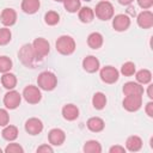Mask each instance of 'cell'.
<instances>
[{
  "label": "cell",
  "mask_w": 153,
  "mask_h": 153,
  "mask_svg": "<svg viewBox=\"0 0 153 153\" xmlns=\"http://www.w3.org/2000/svg\"><path fill=\"white\" fill-rule=\"evenodd\" d=\"M86 126H87L88 130H91L93 133H99L104 129L105 123L100 117H91V118L87 120Z\"/></svg>",
  "instance_id": "19"
},
{
  "label": "cell",
  "mask_w": 153,
  "mask_h": 153,
  "mask_svg": "<svg viewBox=\"0 0 153 153\" xmlns=\"http://www.w3.org/2000/svg\"><path fill=\"white\" fill-rule=\"evenodd\" d=\"M32 49H33V53H35V56L37 60H42L43 57H45L49 51H50V45H49V42L43 38V37H38L36 38L33 42H32Z\"/></svg>",
  "instance_id": "5"
},
{
  "label": "cell",
  "mask_w": 153,
  "mask_h": 153,
  "mask_svg": "<svg viewBox=\"0 0 153 153\" xmlns=\"http://www.w3.org/2000/svg\"><path fill=\"white\" fill-rule=\"evenodd\" d=\"M1 152H2V149H1V148H0V153H1Z\"/></svg>",
  "instance_id": "42"
},
{
  "label": "cell",
  "mask_w": 153,
  "mask_h": 153,
  "mask_svg": "<svg viewBox=\"0 0 153 153\" xmlns=\"http://www.w3.org/2000/svg\"><path fill=\"white\" fill-rule=\"evenodd\" d=\"M56 50L61 54V55H72L75 50V41L74 38H72L68 35H63L60 36L55 43Z\"/></svg>",
  "instance_id": "1"
},
{
  "label": "cell",
  "mask_w": 153,
  "mask_h": 153,
  "mask_svg": "<svg viewBox=\"0 0 153 153\" xmlns=\"http://www.w3.org/2000/svg\"><path fill=\"white\" fill-rule=\"evenodd\" d=\"M37 85L41 90L44 91H53L57 85V78L53 72L44 71L39 73L37 78Z\"/></svg>",
  "instance_id": "2"
},
{
  "label": "cell",
  "mask_w": 153,
  "mask_h": 153,
  "mask_svg": "<svg viewBox=\"0 0 153 153\" xmlns=\"http://www.w3.org/2000/svg\"><path fill=\"white\" fill-rule=\"evenodd\" d=\"M145 110H146V114L148 115V117H153V103L152 102H148L146 104Z\"/></svg>",
  "instance_id": "38"
},
{
  "label": "cell",
  "mask_w": 153,
  "mask_h": 153,
  "mask_svg": "<svg viewBox=\"0 0 153 153\" xmlns=\"http://www.w3.org/2000/svg\"><path fill=\"white\" fill-rule=\"evenodd\" d=\"M135 79H136V82H139L141 85L149 84L152 80V73L148 69H140L139 72H136Z\"/></svg>",
  "instance_id": "26"
},
{
  "label": "cell",
  "mask_w": 153,
  "mask_h": 153,
  "mask_svg": "<svg viewBox=\"0 0 153 153\" xmlns=\"http://www.w3.org/2000/svg\"><path fill=\"white\" fill-rule=\"evenodd\" d=\"M8 122H10V115H8L7 110L0 109V127L7 126Z\"/></svg>",
  "instance_id": "34"
},
{
  "label": "cell",
  "mask_w": 153,
  "mask_h": 153,
  "mask_svg": "<svg viewBox=\"0 0 153 153\" xmlns=\"http://www.w3.org/2000/svg\"><path fill=\"white\" fill-rule=\"evenodd\" d=\"M78 16L81 23H91L94 18V12L91 7H80L78 11Z\"/></svg>",
  "instance_id": "23"
},
{
  "label": "cell",
  "mask_w": 153,
  "mask_h": 153,
  "mask_svg": "<svg viewBox=\"0 0 153 153\" xmlns=\"http://www.w3.org/2000/svg\"><path fill=\"white\" fill-rule=\"evenodd\" d=\"M94 16L100 19V20H109L114 17V6L110 1L108 0H102L99 1L97 5H96V8H94Z\"/></svg>",
  "instance_id": "3"
},
{
  "label": "cell",
  "mask_w": 153,
  "mask_h": 153,
  "mask_svg": "<svg viewBox=\"0 0 153 153\" xmlns=\"http://www.w3.org/2000/svg\"><path fill=\"white\" fill-rule=\"evenodd\" d=\"M36 152L37 153H53L54 149H53V147L50 145H42L36 149Z\"/></svg>",
  "instance_id": "36"
},
{
  "label": "cell",
  "mask_w": 153,
  "mask_h": 153,
  "mask_svg": "<svg viewBox=\"0 0 153 153\" xmlns=\"http://www.w3.org/2000/svg\"><path fill=\"white\" fill-rule=\"evenodd\" d=\"M54 1H57V2H63V0H54Z\"/></svg>",
  "instance_id": "41"
},
{
  "label": "cell",
  "mask_w": 153,
  "mask_h": 153,
  "mask_svg": "<svg viewBox=\"0 0 153 153\" xmlns=\"http://www.w3.org/2000/svg\"><path fill=\"white\" fill-rule=\"evenodd\" d=\"M99 76L105 84H115L120 78V72L112 66H105L100 69Z\"/></svg>",
  "instance_id": "7"
},
{
  "label": "cell",
  "mask_w": 153,
  "mask_h": 153,
  "mask_svg": "<svg viewBox=\"0 0 153 153\" xmlns=\"http://www.w3.org/2000/svg\"><path fill=\"white\" fill-rule=\"evenodd\" d=\"M25 131L30 135H38L43 130V123L37 117H31L25 122Z\"/></svg>",
  "instance_id": "10"
},
{
  "label": "cell",
  "mask_w": 153,
  "mask_h": 153,
  "mask_svg": "<svg viewBox=\"0 0 153 153\" xmlns=\"http://www.w3.org/2000/svg\"><path fill=\"white\" fill-rule=\"evenodd\" d=\"M110 153H124L126 152V148L123 146H120V145H115L112 147H110L109 149Z\"/></svg>",
  "instance_id": "37"
},
{
  "label": "cell",
  "mask_w": 153,
  "mask_h": 153,
  "mask_svg": "<svg viewBox=\"0 0 153 153\" xmlns=\"http://www.w3.org/2000/svg\"><path fill=\"white\" fill-rule=\"evenodd\" d=\"M11 38H12L11 30L7 27H1L0 29V45H6L7 43H10Z\"/></svg>",
  "instance_id": "32"
},
{
  "label": "cell",
  "mask_w": 153,
  "mask_h": 153,
  "mask_svg": "<svg viewBox=\"0 0 153 153\" xmlns=\"http://www.w3.org/2000/svg\"><path fill=\"white\" fill-rule=\"evenodd\" d=\"M82 151L85 153H100L102 152V146L97 140H88L85 142Z\"/></svg>",
  "instance_id": "27"
},
{
  "label": "cell",
  "mask_w": 153,
  "mask_h": 153,
  "mask_svg": "<svg viewBox=\"0 0 153 153\" xmlns=\"http://www.w3.org/2000/svg\"><path fill=\"white\" fill-rule=\"evenodd\" d=\"M152 87H153V85H149V86H148V90H147V96H148L151 99L153 98V94H152Z\"/></svg>",
  "instance_id": "40"
},
{
  "label": "cell",
  "mask_w": 153,
  "mask_h": 153,
  "mask_svg": "<svg viewBox=\"0 0 153 153\" xmlns=\"http://www.w3.org/2000/svg\"><path fill=\"white\" fill-rule=\"evenodd\" d=\"M137 5L143 10H148L153 6V0H137Z\"/></svg>",
  "instance_id": "35"
},
{
  "label": "cell",
  "mask_w": 153,
  "mask_h": 153,
  "mask_svg": "<svg viewBox=\"0 0 153 153\" xmlns=\"http://www.w3.org/2000/svg\"><path fill=\"white\" fill-rule=\"evenodd\" d=\"M62 116L67 121H74L79 117V109L74 104H66L62 108Z\"/></svg>",
  "instance_id": "17"
},
{
  "label": "cell",
  "mask_w": 153,
  "mask_h": 153,
  "mask_svg": "<svg viewBox=\"0 0 153 153\" xmlns=\"http://www.w3.org/2000/svg\"><path fill=\"white\" fill-rule=\"evenodd\" d=\"M44 22L47 25H56L59 22H60V14L55 11H48L45 14H44Z\"/></svg>",
  "instance_id": "29"
},
{
  "label": "cell",
  "mask_w": 153,
  "mask_h": 153,
  "mask_svg": "<svg viewBox=\"0 0 153 153\" xmlns=\"http://www.w3.org/2000/svg\"><path fill=\"white\" fill-rule=\"evenodd\" d=\"M1 84L7 90H13L17 85V76L13 73H4V75L1 76Z\"/></svg>",
  "instance_id": "24"
},
{
  "label": "cell",
  "mask_w": 153,
  "mask_h": 153,
  "mask_svg": "<svg viewBox=\"0 0 153 153\" xmlns=\"http://www.w3.org/2000/svg\"><path fill=\"white\" fill-rule=\"evenodd\" d=\"M4 151H5L6 153H24V148H23L19 143H17V142L8 143Z\"/></svg>",
  "instance_id": "33"
},
{
  "label": "cell",
  "mask_w": 153,
  "mask_h": 153,
  "mask_svg": "<svg viewBox=\"0 0 153 153\" xmlns=\"http://www.w3.org/2000/svg\"><path fill=\"white\" fill-rule=\"evenodd\" d=\"M129 26H130V18L127 14L121 13L112 18V27L116 31H118V32L126 31Z\"/></svg>",
  "instance_id": "11"
},
{
  "label": "cell",
  "mask_w": 153,
  "mask_h": 153,
  "mask_svg": "<svg viewBox=\"0 0 153 153\" xmlns=\"http://www.w3.org/2000/svg\"><path fill=\"white\" fill-rule=\"evenodd\" d=\"M0 20L5 26H12L17 22V12L11 7L4 8L0 14Z\"/></svg>",
  "instance_id": "15"
},
{
  "label": "cell",
  "mask_w": 153,
  "mask_h": 153,
  "mask_svg": "<svg viewBox=\"0 0 153 153\" xmlns=\"http://www.w3.org/2000/svg\"><path fill=\"white\" fill-rule=\"evenodd\" d=\"M85 1H91V0H85Z\"/></svg>",
  "instance_id": "43"
},
{
  "label": "cell",
  "mask_w": 153,
  "mask_h": 153,
  "mask_svg": "<svg viewBox=\"0 0 153 153\" xmlns=\"http://www.w3.org/2000/svg\"><path fill=\"white\" fill-rule=\"evenodd\" d=\"M12 60L8 56H0V73H7L12 68Z\"/></svg>",
  "instance_id": "31"
},
{
  "label": "cell",
  "mask_w": 153,
  "mask_h": 153,
  "mask_svg": "<svg viewBox=\"0 0 153 153\" xmlns=\"http://www.w3.org/2000/svg\"><path fill=\"white\" fill-rule=\"evenodd\" d=\"M92 105L97 110H102L106 105V96L103 92H96L92 97Z\"/></svg>",
  "instance_id": "25"
},
{
  "label": "cell",
  "mask_w": 153,
  "mask_h": 153,
  "mask_svg": "<svg viewBox=\"0 0 153 153\" xmlns=\"http://www.w3.org/2000/svg\"><path fill=\"white\" fill-rule=\"evenodd\" d=\"M18 128L16 126H11V124H7L4 127L2 131H1V135H2V139H5L6 141H14L17 137H18Z\"/></svg>",
  "instance_id": "22"
},
{
  "label": "cell",
  "mask_w": 153,
  "mask_h": 153,
  "mask_svg": "<svg viewBox=\"0 0 153 153\" xmlns=\"http://www.w3.org/2000/svg\"><path fill=\"white\" fill-rule=\"evenodd\" d=\"M123 93L124 96H142L143 94V87L141 84L135 81H128L123 85Z\"/></svg>",
  "instance_id": "14"
},
{
  "label": "cell",
  "mask_w": 153,
  "mask_h": 153,
  "mask_svg": "<svg viewBox=\"0 0 153 153\" xmlns=\"http://www.w3.org/2000/svg\"><path fill=\"white\" fill-rule=\"evenodd\" d=\"M41 2L39 0H23L22 1V10L27 14H33L39 10Z\"/></svg>",
  "instance_id": "20"
},
{
  "label": "cell",
  "mask_w": 153,
  "mask_h": 153,
  "mask_svg": "<svg viewBox=\"0 0 153 153\" xmlns=\"http://www.w3.org/2000/svg\"><path fill=\"white\" fill-rule=\"evenodd\" d=\"M100 67L99 60L93 56V55H88L82 60V68L87 72V73H96Z\"/></svg>",
  "instance_id": "16"
},
{
  "label": "cell",
  "mask_w": 153,
  "mask_h": 153,
  "mask_svg": "<svg viewBox=\"0 0 153 153\" xmlns=\"http://www.w3.org/2000/svg\"><path fill=\"white\" fill-rule=\"evenodd\" d=\"M136 22H137V25L142 29H151L153 26V13L148 10L146 11H142L137 14V18H136Z\"/></svg>",
  "instance_id": "13"
},
{
  "label": "cell",
  "mask_w": 153,
  "mask_h": 153,
  "mask_svg": "<svg viewBox=\"0 0 153 153\" xmlns=\"http://www.w3.org/2000/svg\"><path fill=\"white\" fill-rule=\"evenodd\" d=\"M142 148V140L137 135H131L126 141V149L130 152H137Z\"/></svg>",
  "instance_id": "18"
},
{
  "label": "cell",
  "mask_w": 153,
  "mask_h": 153,
  "mask_svg": "<svg viewBox=\"0 0 153 153\" xmlns=\"http://www.w3.org/2000/svg\"><path fill=\"white\" fill-rule=\"evenodd\" d=\"M117 1H118L121 5H123V6H128V5H130L134 0H117Z\"/></svg>",
  "instance_id": "39"
},
{
  "label": "cell",
  "mask_w": 153,
  "mask_h": 153,
  "mask_svg": "<svg viewBox=\"0 0 153 153\" xmlns=\"http://www.w3.org/2000/svg\"><path fill=\"white\" fill-rule=\"evenodd\" d=\"M103 36L99 32H92L87 37V44L91 49H99L103 45Z\"/></svg>",
  "instance_id": "21"
},
{
  "label": "cell",
  "mask_w": 153,
  "mask_h": 153,
  "mask_svg": "<svg viewBox=\"0 0 153 153\" xmlns=\"http://www.w3.org/2000/svg\"><path fill=\"white\" fill-rule=\"evenodd\" d=\"M49 143L53 146H61L66 140V134L60 128H54L48 133Z\"/></svg>",
  "instance_id": "12"
},
{
  "label": "cell",
  "mask_w": 153,
  "mask_h": 153,
  "mask_svg": "<svg viewBox=\"0 0 153 153\" xmlns=\"http://www.w3.org/2000/svg\"><path fill=\"white\" fill-rule=\"evenodd\" d=\"M135 63L131 62V61H128V62H124L121 67V73L124 75V76H131L134 75L135 73Z\"/></svg>",
  "instance_id": "30"
},
{
  "label": "cell",
  "mask_w": 153,
  "mask_h": 153,
  "mask_svg": "<svg viewBox=\"0 0 153 153\" xmlns=\"http://www.w3.org/2000/svg\"><path fill=\"white\" fill-rule=\"evenodd\" d=\"M63 6L67 12L69 13H75L80 10L81 7V1L80 0H63Z\"/></svg>",
  "instance_id": "28"
},
{
  "label": "cell",
  "mask_w": 153,
  "mask_h": 153,
  "mask_svg": "<svg viewBox=\"0 0 153 153\" xmlns=\"http://www.w3.org/2000/svg\"><path fill=\"white\" fill-rule=\"evenodd\" d=\"M122 104L127 111H137L142 105V96H126Z\"/></svg>",
  "instance_id": "9"
},
{
  "label": "cell",
  "mask_w": 153,
  "mask_h": 153,
  "mask_svg": "<svg viewBox=\"0 0 153 153\" xmlns=\"http://www.w3.org/2000/svg\"><path fill=\"white\" fill-rule=\"evenodd\" d=\"M20 102H22V94L16 90H10L4 96V105L10 110L17 109L20 105Z\"/></svg>",
  "instance_id": "8"
},
{
  "label": "cell",
  "mask_w": 153,
  "mask_h": 153,
  "mask_svg": "<svg viewBox=\"0 0 153 153\" xmlns=\"http://www.w3.org/2000/svg\"><path fill=\"white\" fill-rule=\"evenodd\" d=\"M22 96L26 100V103H29V104H37L42 99L41 88L38 86H35V85H27L23 90Z\"/></svg>",
  "instance_id": "6"
},
{
  "label": "cell",
  "mask_w": 153,
  "mask_h": 153,
  "mask_svg": "<svg viewBox=\"0 0 153 153\" xmlns=\"http://www.w3.org/2000/svg\"><path fill=\"white\" fill-rule=\"evenodd\" d=\"M18 57H19L20 62H22L25 67H30V68L33 67V62H35V60H37L36 56H35L32 45L29 44V43L24 44V45L19 49V51H18Z\"/></svg>",
  "instance_id": "4"
}]
</instances>
